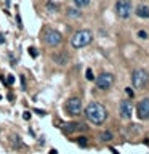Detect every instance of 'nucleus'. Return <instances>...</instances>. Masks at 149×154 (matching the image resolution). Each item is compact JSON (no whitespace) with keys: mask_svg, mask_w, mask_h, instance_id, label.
<instances>
[{"mask_svg":"<svg viewBox=\"0 0 149 154\" xmlns=\"http://www.w3.org/2000/svg\"><path fill=\"white\" fill-rule=\"evenodd\" d=\"M85 116L91 124L101 125L106 119H108V111H106V108L99 103H90L85 108Z\"/></svg>","mask_w":149,"mask_h":154,"instance_id":"f257e3e1","label":"nucleus"},{"mask_svg":"<svg viewBox=\"0 0 149 154\" xmlns=\"http://www.w3.org/2000/svg\"><path fill=\"white\" fill-rule=\"evenodd\" d=\"M93 40V34H91L88 29H80L74 34V37L71 38V43L74 48H84L88 43Z\"/></svg>","mask_w":149,"mask_h":154,"instance_id":"f03ea898","label":"nucleus"},{"mask_svg":"<svg viewBox=\"0 0 149 154\" xmlns=\"http://www.w3.org/2000/svg\"><path fill=\"white\" fill-rule=\"evenodd\" d=\"M132 82L135 88H144L149 82V72L144 69H135L132 74Z\"/></svg>","mask_w":149,"mask_h":154,"instance_id":"7ed1b4c3","label":"nucleus"},{"mask_svg":"<svg viewBox=\"0 0 149 154\" xmlns=\"http://www.w3.org/2000/svg\"><path fill=\"white\" fill-rule=\"evenodd\" d=\"M43 40H45V43H47L48 47H58L61 43L62 37H61V34L58 32V31L47 27L45 31H43Z\"/></svg>","mask_w":149,"mask_h":154,"instance_id":"20e7f679","label":"nucleus"},{"mask_svg":"<svg viewBox=\"0 0 149 154\" xmlns=\"http://www.w3.org/2000/svg\"><path fill=\"white\" fill-rule=\"evenodd\" d=\"M132 11H133V7L128 0H117V3H115V13H117L119 18L127 19L132 14Z\"/></svg>","mask_w":149,"mask_h":154,"instance_id":"39448f33","label":"nucleus"},{"mask_svg":"<svg viewBox=\"0 0 149 154\" xmlns=\"http://www.w3.org/2000/svg\"><path fill=\"white\" fill-rule=\"evenodd\" d=\"M114 85V75L109 72H103L101 75L96 77V87L99 90H109Z\"/></svg>","mask_w":149,"mask_h":154,"instance_id":"423d86ee","label":"nucleus"},{"mask_svg":"<svg viewBox=\"0 0 149 154\" xmlns=\"http://www.w3.org/2000/svg\"><path fill=\"white\" fill-rule=\"evenodd\" d=\"M66 109H67V112L72 114V116L80 114L82 112V100L77 98V96L69 98V100H67V103H66Z\"/></svg>","mask_w":149,"mask_h":154,"instance_id":"0eeeda50","label":"nucleus"},{"mask_svg":"<svg viewBox=\"0 0 149 154\" xmlns=\"http://www.w3.org/2000/svg\"><path fill=\"white\" fill-rule=\"evenodd\" d=\"M136 114H138V117L141 119V120L149 119V100L147 98L141 100L136 104Z\"/></svg>","mask_w":149,"mask_h":154,"instance_id":"6e6552de","label":"nucleus"},{"mask_svg":"<svg viewBox=\"0 0 149 154\" xmlns=\"http://www.w3.org/2000/svg\"><path fill=\"white\" fill-rule=\"evenodd\" d=\"M132 116H133L132 101H122V103H120V117L128 120V119H132Z\"/></svg>","mask_w":149,"mask_h":154,"instance_id":"1a4fd4ad","label":"nucleus"},{"mask_svg":"<svg viewBox=\"0 0 149 154\" xmlns=\"http://www.w3.org/2000/svg\"><path fill=\"white\" fill-rule=\"evenodd\" d=\"M135 13H136L138 18L147 19V18H149V7H147V5H144V3H141V5H138V7H136Z\"/></svg>","mask_w":149,"mask_h":154,"instance_id":"9d476101","label":"nucleus"},{"mask_svg":"<svg viewBox=\"0 0 149 154\" xmlns=\"http://www.w3.org/2000/svg\"><path fill=\"white\" fill-rule=\"evenodd\" d=\"M82 130V128H84V125H82V124H77V122H69V124H64V125H62V130H64V132H74V130Z\"/></svg>","mask_w":149,"mask_h":154,"instance_id":"9b49d317","label":"nucleus"},{"mask_svg":"<svg viewBox=\"0 0 149 154\" xmlns=\"http://www.w3.org/2000/svg\"><path fill=\"white\" fill-rule=\"evenodd\" d=\"M66 60H67V58H66V55H64V53H59V55H55V56H53V61H55V63H58L59 66L66 64Z\"/></svg>","mask_w":149,"mask_h":154,"instance_id":"f8f14e48","label":"nucleus"},{"mask_svg":"<svg viewBox=\"0 0 149 154\" xmlns=\"http://www.w3.org/2000/svg\"><path fill=\"white\" fill-rule=\"evenodd\" d=\"M66 13L71 18H80V8H67Z\"/></svg>","mask_w":149,"mask_h":154,"instance_id":"ddd939ff","label":"nucleus"},{"mask_svg":"<svg viewBox=\"0 0 149 154\" xmlns=\"http://www.w3.org/2000/svg\"><path fill=\"white\" fill-rule=\"evenodd\" d=\"M56 10H58V5L53 3V0H48L47 2V11L48 13H56Z\"/></svg>","mask_w":149,"mask_h":154,"instance_id":"4468645a","label":"nucleus"},{"mask_svg":"<svg viewBox=\"0 0 149 154\" xmlns=\"http://www.w3.org/2000/svg\"><path fill=\"white\" fill-rule=\"evenodd\" d=\"M74 5L77 8H85L90 5V0H74Z\"/></svg>","mask_w":149,"mask_h":154,"instance_id":"2eb2a0df","label":"nucleus"},{"mask_svg":"<svg viewBox=\"0 0 149 154\" xmlns=\"http://www.w3.org/2000/svg\"><path fill=\"white\" fill-rule=\"evenodd\" d=\"M111 138H112V133L111 132H103L101 133V141H109Z\"/></svg>","mask_w":149,"mask_h":154,"instance_id":"dca6fc26","label":"nucleus"},{"mask_svg":"<svg viewBox=\"0 0 149 154\" xmlns=\"http://www.w3.org/2000/svg\"><path fill=\"white\" fill-rule=\"evenodd\" d=\"M85 77H87V80H93V77H95V75H93V71H91L90 67L85 71Z\"/></svg>","mask_w":149,"mask_h":154,"instance_id":"f3484780","label":"nucleus"},{"mask_svg":"<svg viewBox=\"0 0 149 154\" xmlns=\"http://www.w3.org/2000/svg\"><path fill=\"white\" fill-rule=\"evenodd\" d=\"M87 141H88L87 138H79V140H77V143H79V146H84V148L87 146V144H88Z\"/></svg>","mask_w":149,"mask_h":154,"instance_id":"a211bd4d","label":"nucleus"},{"mask_svg":"<svg viewBox=\"0 0 149 154\" xmlns=\"http://www.w3.org/2000/svg\"><path fill=\"white\" fill-rule=\"evenodd\" d=\"M3 80L7 82L8 85H13V84H14V77H13V75H7V79H3Z\"/></svg>","mask_w":149,"mask_h":154,"instance_id":"6ab92c4d","label":"nucleus"},{"mask_svg":"<svg viewBox=\"0 0 149 154\" xmlns=\"http://www.w3.org/2000/svg\"><path fill=\"white\" fill-rule=\"evenodd\" d=\"M29 53H31L32 58H37V55H38V53H37V48H34V47L29 48Z\"/></svg>","mask_w":149,"mask_h":154,"instance_id":"aec40b11","label":"nucleus"},{"mask_svg":"<svg viewBox=\"0 0 149 154\" xmlns=\"http://www.w3.org/2000/svg\"><path fill=\"white\" fill-rule=\"evenodd\" d=\"M138 37H139V38H147V32L139 31V32H138Z\"/></svg>","mask_w":149,"mask_h":154,"instance_id":"412c9836","label":"nucleus"},{"mask_svg":"<svg viewBox=\"0 0 149 154\" xmlns=\"http://www.w3.org/2000/svg\"><path fill=\"white\" fill-rule=\"evenodd\" d=\"M125 93H127L128 96H132V98H133V95H135V91L132 90V88H130V87H128V88H125Z\"/></svg>","mask_w":149,"mask_h":154,"instance_id":"4be33fe9","label":"nucleus"},{"mask_svg":"<svg viewBox=\"0 0 149 154\" xmlns=\"http://www.w3.org/2000/svg\"><path fill=\"white\" fill-rule=\"evenodd\" d=\"M23 117L26 119V120H29V119H31V112H29V111H26V112L23 114Z\"/></svg>","mask_w":149,"mask_h":154,"instance_id":"5701e85b","label":"nucleus"},{"mask_svg":"<svg viewBox=\"0 0 149 154\" xmlns=\"http://www.w3.org/2000/svg\"><path fill=\"white\" fill-rule=\"evenodd\" d=\"M16 18H18V27L23 29V23H21V18H19V14H16Z\"/></svg>","mask_w":149,"mask_h":154,"instance_id":"b1692460","label":"nucleus"},{"mask_svg":"<svg viewBox=\"0 0 149 154\" xmlns=\"http://www.w3.org/2000/svg\"><path fill=\"white\" fill-rule=\"evenodd\" d=\"M0 43H5V35L3 34H0Z\"/></svg>","mask_w":149,"mask_h":154,"instance_id":"393cba45","label":"nucleus"},{"mask_svg":"<svg viewBox=\"0 0 149 154\" xmlns=\"http://www.w3.org/2000/svg\"><path fill=\"white\" fill-rule=\"evenodd\" d=\"M50 154H58V151H56V149H51V151H50Z\"/></svg>","mask_w":149,"mask_h":154,"instance_id":"a878e982","label":"nucleus"},{"mask_svg":"<svg viewBox=\"0 0 149 154\" xmlns=\"http://www.w3.org/2000/svg\"><path fill=\"white\" fill-rule=\"evenodd\" d=\"M0 98H2V96H0Z\"/></svg>","mask_w":149,"mask_h":154,"instance_id":"bb28decb","label":"nucleus"}]
</instances>
